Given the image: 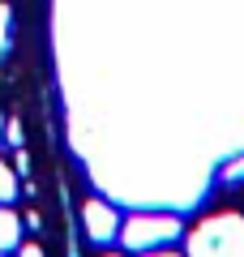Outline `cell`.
<instances>
[{"mask_svg": "<svg viewBox=\"0 0 244 257\" xmlns=\"http://www.w3.org/2000/svg\"><path fill=\"white\" fill-rule=\"evenodd\" d=\"M18 244H22V219L9 206H0V257L18 253Z\"/></svg>", "mask_w": 244, "mask_h": 257, "instance_id": "obj_4", "label": "cell"}, {"mask_svg": "<svg viewBox=\"0 0 244 257\" xmlns=\"http://www.w3.org/2000/svg\"><path fill=\"white\" fill-rule=\"evenodd\" d=\"M184 236V223L176 214H133L120 223V244L129 253H150V248H167Z\"/></svg>", "mask_w": 244, "mask_h": 257, "instance_id": "obj_1", "label": "cell"}, {"mask_svg": "<svg viewBox=\"0 0 244 257\" xmlns=\"http://www.w3.org/2000/svg\"><path fill=\"white\" fill-rule=\"evenodd\" d=\"M189 257H244V219H210L189 236Z\"/></svg>", "mask_w": 244, "mask_h": 257, "instance_id": "obj_2", "label": "cell"}, {"mask_svg": "<svg viewBox=\"0 0 244 257\" xmlns=\"http://www.w3.org/2000/svg\"><path fill=\"white\" fill-rule=\"evenodd\" d=\"M133 257H184V253H176V248L167 244V248H150V253H133Z\"/></svg>", "mask_w": 244, "mask_h": 257, "instance_id": "obj_9", "label": "cell"}, {"mask_svg": "<svg viewBox=\"0 0 244 257\" xmlns=\"http://www.w3.org/2000/svg\"><path fill=\"white\" fill-rule=\"evenodd\" d=\"M18 193H22L18 172H13L9 163H0V206H13V202H18Z\"/></svg>", "mask_w": 244, "mask_h": 257, "instance_id": "obj_5", "label": "cell"}, {"mask_svg": "<svg viewBox=\"0 0 244 257\" xmlns=\"http://www.w3.org/2000/svg\"><path fill=\"white\" fill-rule=\"evenodd\" d=\"M5 124H9V120H5V111H0V146H5Z\"/></svg>", "mask_w": 244, "mask_h": 257, "instance_id": "obj_12", "label": "cell"}, {"mask_svg": "<svg viewBox=\"0 0 244 257\" xmlns=\"http://www.w3.org/2000/svg\"><path fill=\"white\" fill-rule=\"evenodd\" d=\"M18 257H47V253H43L39 244H26V240H22V244H18Z\"/></svg>", "mask_w": 244, "mask_h": 257, "instance_id": "obj_8", "label": "cell"}, {"mask_svg": "<svg viewBox=\"0 0 244 257\" xmlns=\"http://www.w3.org/2000/svg\"><path fill=\"white\" fill-rule=\"evenodd\" d=\"M22 223H26V227H30V231H39V227H43V219H39V210H30V214H26V219H22Z\"/></svg>", "mask_w": 244, "mask_h": 257, "instance_id": "obj_11", "label": "cell"}, {"mask_svg": "<svg viewBox=\"0 0 244 257\" xmlns=\"http://www.w3.org/2000/svg\"><path fill=\"white\" fill-rule=\"evenodd\" d=\"M120 210L111 202H103V197H90V202H86V210H81V227H86V240H90V244H116L120 240Z\"/></svg>", "mask_w": 244, "mask_h": 257, "instance_id": "obj_3", "label": "cell"}, {"mask_svg": "<svg viewBox=\"0 0 244 257\" xmlns=\"http://www.w3.org/2000/svg\"><path fill=\"white\" fill-rule=\"evenodd\" d=\"M103 257H120V253H103Z\"/></svg>", "mask_w": 244, "mask_h": 257, "instance_id": "obj_13", "label": "cell"}, {"mask_svg": "<svg viewBox=\"0 0 244 257\" xmlns=\"http://www.w3.org/2000/svg\"><path fill=\"white\" fill-rule=\"evenodd\" d=\"M13 172H18V176L30 172V155H26V150H18V163H13Z\"/></svg>", "mask_w": 244, "mask_h": 257, "instance_id": "obj_10", "label": "cell"}, {"mask_svg": "<svg viewBox=\"0 0 244 257\" xmlns=\"http://www.w3.org/2000/svg\"><path fill=\"white\" fill-rule=\"evenodd\" d=\"M5 146L22 150V120H9V124H5Z\"/></svg>", "mask_w": 244, "mask_h": 257, "instance_id": "obj_7", "label": "cell"}, {"mask_svg": "<svg viewBox=\"0 0 244 257\" xmlns=\"http://www.w3.org/2000/svg\"><path fill=\"white\" fill-rule=\"evenodd\" d=\"M13 52V9L0 5V60H9Z\"/></svg>", "mask_w": 244, "mask_h": 257, "instance_id": "obj_6", "label": "cell"}]
</instances>
